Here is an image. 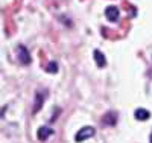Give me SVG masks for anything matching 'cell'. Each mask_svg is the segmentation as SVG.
<instances>
[{"mask_svg": "<svg viewBox=\"0 0 152 143\" xmlns=\"http://www.w3.org/2000/svg\"><path fill=\"white\" fill-rule=\"evenodd\" d=\"M94 131H96V129H94L93 126H84L81 131L75 136V140L78 142V143H81V142L87 140L88 137H93V136H94Z\"/></svg>", "mask_w": 152, "mask_h": 143, "instance_id": "cell-1", "label": "cell"}, {"mask_svg": "<svg viewBox=\"0 0 152 143\" xmlns=\"http://www.w3.org/2000/svg\"><path fill=\"white\" fill-rule=\"evenodd\" d=\"M105 15H107V18L110 20V21H117L119 20V9L116 8V6H108L107 9H105Z\"/></svg>", "mask_w": 152, "mask_h": 143, "instance_id": "cell-2", "label": "cell"}, {"mask_svg": "<svg viewBox=\"0 0 152 143\" xmlns=\"http://www.w3.org/2000/svg\"><path fill=\"white\" fill-rule=\"evenodd\" d=\"M18 59H20V62H23V64H29L31 62V56H29V54H28V50H26V47H23V46H18Z\"/></svg>", "mask_w": 152, "mask_h": 143, "instance_id": "cell-3", "label": "cell"}, {"mask_svg": "<svg viewBox=\"0 0 152 143\" xmlns=\"http://www.w3.org/2000/svg\"><path fill=\"white\" fill-rule=\"evenodd\" d=\"M44 99H46V96H44V93H41V92H38V93L35 95V103H34V113H37L38 110L41 108V105H43V102H44Z\"/></svg>", "mask_w": 152, "mask_h": 143, "instance_id": "cell-4", "label": "cell"}, {"mask_svg": "<svg viewBox=\"0 0 152 143\" xmlns=\"http://www.w3.org/2000/svg\"><path fill=\"white\" fill-rule=\"evenodd\" d=\"M134 116H135L137 120H148L149 116H151V113H149L148 110H145V108H137L135 113H134Z\"/></svg>", "mask_w": 152, "mask_h": 143, "instance_id": "cell-5", "label": "cell"}, {"mask_svg": "<svg viewBox=\"0 0 152 143\" xmlns=\"http://www.w3.org/2000/svg\"><path fill=\"white\" fill-rule=\"evenodd\" d=\"M53 134V131L47 126H43L38 129V140H47V137H50Z\"/></svg>", "mask_w": 152, "mask_h": 143, "instance_id": "cell-6", "label": "cell"}, {"mask_svg": "<svg viewBox=\"0 0 152 143\" xmlns=\"http://www.w3.org/2000/svg\"><path fill=\"white\" fill-rule=\"evenodd\" d=\"M94 59H96V64H97V67H104L107 61H105V56L104 54L100 50H94Z\"/></svg>", "mask_w": 152, "mask_h": 143, "instance_id": "cell-7", "label": "cell"}, {"mask_svg": "<svg viewBox=\"0 0 152 143\" xmlns=\"http://www.w3.org/2000/svg\"><path fill=\"white\" fill-rule=\"evenodd\" d=\"M56 69H58V66H56L55 62H50L49 66H47V72H49V73H55Z\"/></svg>", "mask_w": 152, "mask_h": 143, "instance_id": "cell-8", "label": "cell"}, {"mask_svg": "<svg viewBox=\"0 0 152 143\" xmlns=\"http://www.w3.org/2000/svg\"><path fill=\"white\" fill-rule=\"evenodd\" d=\"M149 140H151V143H152V133H151V137H149Z\"/></svg>", "mask_w": 152, "mask_h": 143, "instance_id": "cell-9", "label": "cell"}]
</instances>
